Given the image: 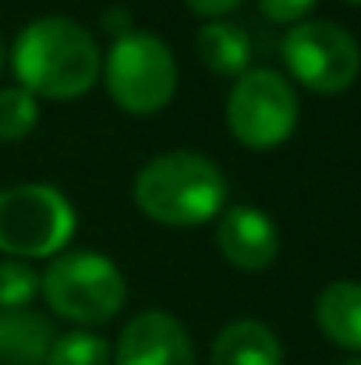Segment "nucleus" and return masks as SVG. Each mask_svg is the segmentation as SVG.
<instances>
[{
	"mask_svg": "<svg viewBox=\"0 0 361 365\" xmlns=\"http://www.w3.org/2000/svg\"><path fill=\"white\" fill-rule=\"evenodd\" d=\"M11 64L25 93L46 100H78L85 96L100 71L103 53L89 29L71 18H36L14 39Z\"/></svg>",
	"mask_w": 361,
	"mask_h": 365,
	"instance_id": "f257e3e1",
	"label": "nucleus"
},
{
	"mask_svg": "<svg viewBox=\"0 0 361 365\" xmlns=\"http://www.w3.org/2000/svg\"><path fill=\"white\" fill-rule=\"evenodd\" d=\"M227 202L224 170L199 153H163L135 178V206L167 227H195L220 217Z\"/></svg>",
	"mask_w": 361,
	"mask_h": 365,
	"instance_id": "f03ea898",
	"label": "nucleus"
},
{
	"mask_svg": "<svg viewBox=\"0 0 361 365\" xmlns=\"http://www.w3.org/2000/svg\"><path fill=\"white\" fill-rule=\"evenodd\" d=\"M39 291L61 319L78 327L110 323L127 298V284L120 269L114 266V259L100 252L57 255L39 277Z\"/></svg>",
	"mask_w": 361,
	"mask_h": 365,
	"instance_id": "7ed1b4c3",
	"label": "nucleus"
},
{
	"mask_svg": "<svg viewBox=\"0 0 361 365\" xmlns=\"http://www.w3.org/2000/svg\"><path fill=\"white\" fill-rule=\"evenodd\" d=\"M103 78L110 100L127 114H156L177 93L174 53L149 29H131L127 36L110 43V53L103 61Z\"/></svg>",
	"mask_w": 361,
	"mask_h": 365,
	"instance_id": "20e7f679",
	"label": "nucleus"
},
{
	"mask_svg": "<svg viewBox=\"0 0 361 365\" xmlns=\"http://www.w3.org/2000/svg\"><path fill=\"white\" fill-rule=\"evenodd\" d=\"M75 235L71 202L50 185H14L0 192V252L11 259H46Z\"/></svg>",
	"mask_w": 361,
	"mask_h": 365,
	"instance_id": "39448f33",
	"label": "nucleus"
},
{
	"mask_svg": "<svg viewBox=\"0 0 361 365\" xmlns=\"http://www.w3.org/2000/svg\"><path fill=\"white\" fill-rule=\"evenodd\" d=\"M227 128L248 149H276L298 128V93L273 68H248L227 96Z\"/></svg>",
	"mask_w": 361,
	"mask_h": 365,
	"instance_id": "423d86ee",
	"label": "nucleus"
},
{
	"mask_svg": "<svg viewBox=\"0 0 361 365\" xmlns=\"http://www.w3.org/2000/svg\"><path fill=\"white\" fill-rule=\"evenodd\" d=\"M280 50L291 75L319 96H337L351 89L361 71L358 43L337 21H298L283 36Z\"/></svg>",
	"mask_w": 361,
	"mask_h": 365,
	"instance_id": "0eeeda50",
	"label": "nucleus"
},
{
	"mask_svg": "<svg viewBox=\"0 0 361 365\" xmlns=\"http://www.w3.org/2000/svg\"><path fill=\"white\" fill-rule=\"evenodd\" d=\"M114 365H195L192 337L170 312H138L120 330Z\"/></svg>",
	"mask_w": 361,
	"mask_h": 365,
	"instance_id": "6e6552de",
	"label": "nucleus"
},
{
	"mask_svg": "<svg viewBox=\"0 0 361 365\" xmlns=\"http://www.w3.org/2000/svg\"><path fill=\"white\" fill-rule=\"evenodd\" d=\"M216 245H220V252H224V259L231 266L258 273V269L273 266V259L280 252V231H276V224L262 210H255V206H231L220 217Z\"/></svg>",
	"mask_w": 361,
	"mask_h": 365,
	"instance_id": "1a4fd4ad",
	"label": "nucleus"
},
{
	"mask_svg": "<svg viewBox=\"0 0 361 365\" xmlns=\"http://www.w3.org/2000/svg\"><path fill=\"white\" fill-rule=\"evenodd\" d=\"M209 365H283V351L266 323L238 319L216 334Z\"/></svg>",
	"mask_w": 361,
	"mask_h": 365,
	"instance_id": "9d476101",
	"label": "nucleus"
},
{
	"mask_svg": "<svg viewBox=\"0 0 361 365\" xmlns=\"http://www.w3.org/2000/svg\"><path fill=\"white\" fill-rule=\"evenodd\" d=\"M319 330L344 351H361V284L333 280L315 302Z\"/></svg>",
	"mask_w": 361,
	"mask_h": 365,
	"instance_id": "9b49d317",
	"label": "nucleus"
},
{
	"mask_svg": "<svg viewBox=\"0 0 361 365\" xmlns=\"http://www.w3.org/2000/svg\"><path fill=\"white\" fill-rule=\"evenodd\" d=\"M195 53L213 75L241 78L248 71V61H251V39L241 25L227 21V18H216V21H206L199 29Z\"/></svg>",
	"mask_w": 361,
	"mask_h": 365,
	"instance_id": "f8f14e48",
	"label": "nucleus"
},
{
	"mask_svg": "<svg viewBox=\"0 0 361 365\" xmlns=\"http://www.w3.org/2000/svg\"><path fill=\"white\" fill-rule=\"evenodd\" d=\"M53 348V334L43 316L14 309L0 312V365H39Z\"/></svg>",
	"mask_w": 361,
	"mask_h": 365,
	"instance_id": "ddd939ff",
	"label": "nucleus"
},
{
	"mask_svg": "<svg viewBox=\"0 0 361 365\" xmlns=\"http://www.w3.org/2000/svg\"><path fill=\"white\" fill-rule=\"evenodd\" d=\"M46 365H110V344L96 334L75 330L53 341Z\"/></svg>",
	"mask_w": 361,
	"mask_h": 365,
	"instance_id": "4468645a",
	"label": "nucleus"
},
{
	"mask_svg": "<svg viewBox=\"0 0 361 365\" xmlns=\"http://www.w3.org/2000/svg\"><path fill=\"white\" fill-rule=\"evenodd\" d=\"M39 121V103L25 89H0V138L18 142Z\"/></svg>",
	"mask_w": 361,
	"mask_h": 365,
	"instance_id": "2eb2a0df",
	"label": "nucleus"
},
{
	"mask_svg": "<svg viewBox=\"0 0 361 365\" xmlns=\"http://www.w3.org/2000/svg\"><path fill=\"white\" fill-rule=\"evenodd\" d=\"M36 294H39V273L21 259H4L0 262V312L25 309Z\"/></svg>",
	"mask_w": 361,
	"mask_h": 365,
	"instance_id": "dca6fc26",
	"label": "nucleus"
},
{
	"mask_svg": "<svg viewBox=\"0 0 361 365\" xmlns=\"http://www.w3.org/2000/svg\"><path fill=\"white\" fill-rule=\"evenodd\" d=\"M258 4V11L269 18V21H276V25H298L312 7H315V0H255Z\"/></svg>",
	"mask_w": 361,
	"mask_h": 365,
	"instance_id": "f3484780",
	"label": "nucleus"
},
{
	"mask_svg": "<svg viewBox=\"0 0 361 365\" xmlns=\"http://www.w3.org/2000/svg\"><path fill=\"white\" fill-rule=\"evenodd\" d=\"M195 14H202V18H224V14H231L234 7H241L244 0H184Z\"/></svg>",
	"mask_w": 361,
	"mask_h": 365,
	"instance_id": "a211bd4d",
	"label": "nucleus"
},
{
	"mask_svg": "<svg viewBox=\"0 0 361 365\" xmlns=\"http://www.w3.org/2000/svg\"><path fill=\"white\" fill-rule=\"evenodd\" d=\"M103 32L114 36V39L131 32V14H127V7H110V11L103 14Z\"/></svg>",
	"mask_w": 361,
	"mask_h": 365,
	"instance_id": "6ab92c4d",
	"label": "nucleus"
},
{
	"mask_svg": "<svg viewBox=\"0 0 361 365\" xmlns=\"http://www.w3.org/2000/svg\"><path fill=\"white\" fill-rule=\"evenodd\" d=\"M344 365H361V359H351V362H344Z\"/></svg>",
	"mask_w": 361,
	"mask_h": 365,
	"instance_id": "aec40b11",
	"label": "nucleus"
},
{
	"mask_svg": "<svg viewBox=\"0 0 361 365\" xmlns=\"http://www.w3.org/2000/svg\"><path fill=\"white\" fill-rule=\"evenodd\" d=\"M347 4H361V0H347Z\"/></svg>",
	"mask_w": 361,
	"mask_h": 365,
	"instance_id": "412c9836",
	"label": "nucleus"
},
{
	"mask_svg": "<svg viewBox=\"0 0 361 365\" xmlns=\"http://www.w3.org/2000/svg\"><path fill=\"white\" fill-rule=\"evenodd\" d=\"M0 64H4V57H0Z\"/></svg>",
	"mask_w": 361,
	"mask_h": 365,
	"instance_id": "4be33fe9",
	"label": "nucleus"
}]
</instances>
